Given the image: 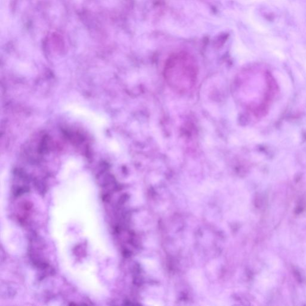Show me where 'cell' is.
Returning a JSON list of instances; mask_svg holds the SVG:
<instances>
[{"mask_svg": "<svg viewBox=\"0 0 306 306\" xmlns=\"http://www.w3.org/2000/svg\"><path fill=\"white\" fill-rule=\"evenodd\" d=\"M164 76L172 89L184 93L190 91L194 86L198 77V69L191 59L176 57L167 64Z\"/></svg>", "mask_w": 306, "mask_h": 306, "instance_id": "cell-1", "label": "cell"}]
</instances>
